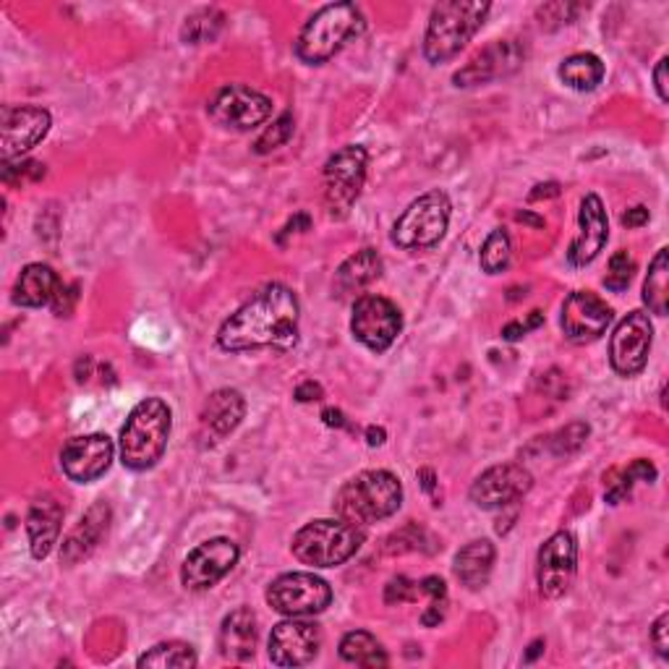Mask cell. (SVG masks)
Returning a JSON list of instances; mask_svg holds the SVG:
<instances>
[{"mask_svg": "<svg viewBox=\"0 0 669 669\" xmlns=\"http://www.w3.org/2000/svg\"><path fill=\"white\" fill-rule=\"evenodd\" d=\"M60 523H63V508L52 494H42L32 502L27 515V537L29 550L35 560H45L56 547Z\"/></svg>", "mask_w": 669, "mask_h": 669, "instance_id": "cb8c5ba5", "label": "cell"}, {"mask_svg": "<svg viewBox=\"0 0 669 669\" xmlns=\"http://www.w3.org/2000/svg\"><path fill=\"white\" fill-rule=\"evenodd\" d=\"M589 424H583V421H575V424H568L565 430L554 432L550 437V445H552V453L554 455H570L575 453V450L583 447L586 437H589Z\"/></svg>", "mask_w": 669, "mask_h": 669, "instance_id": "74e56055", "label": "cell"}, {"mask_svg": "<svg viewBox=\"0 0 669 669\" xmlns=\"http://www.w3.org/2000/svg\"><path fill=\"white\" fill-rule=\"evenodd\" d=\"M322 421H325L327 426H335V430H345V426H348V421H345L343 411H337V409L322 411Z\"/></svg>", "mask_w": 669, "mask_h": 669, "instance_id": "816d5d0a", "label": "cell"}, {"mask_svg": "<svg viewBox=\"0 0 669 669\" xmlns=\"http://www.w3.org/2000/svg\"><path fill=\"white\" fill-rule=\"evenodd\" d=\"M481 269H484L486 275H498L502 269L508 267L510 262V236L505 230H492L490 238L484 240V246H481Z\"/></svg>", "mask_w": 669, "mask_h": 669, "instance_id": "836d02e7", "label": "cell"}, {"mask_svg": "<svg viewBox=\"0 0 669 669\" xmlns=\"http://www.w3.org/2000/svg\"><path fill=\"white\" fill-rule=\"evenodd\" d=\"M322 646V633L314 622L306 620H285L277 622L269 633V661L275 667H304L314 661Z\"/></svg>", "mask_w": 669, "mask_h": 669, "instance_id": "d6986e66", "label": "cell"}, {"mask_svg": "<svg viewBox=\"0 0 669 669\" xmlns=\"http://www.w3.org/2000/svg\"><path fill=\"white\" fill-rule=\"evenodd\" d=\"M667 626H669V614L661 612L659 620L653 622V628H651V643L661 659L669 657V636H667L669 628Z\"/></svg>", "mask_w": 669, "mask_h": 669, "instance_id": "b9f144b4", "label": "cell"}, {"mask_svg": "<svg viewBox=\"0 0 669 669\" xmlns=\"http://www.w3.org/2000/svg\"><path fill=\"white\" fill-rule=\"evenodd\" d=\"M646 223H649V209L641 205L628 209V213L622 215V225H626V228H643Z\"/></svg>", "mask_w": 669, "mask_h": 669, "instance_id": "681fc988", "label": "cell"}, {"mask_svg": "<svg viewBox=\"0 0 669 669\" xmlns=\"http://www.w3.org/2000/svg\"><path fill=\"white\" fill-rule=\"evenodd\" d=\"M238 562V544L228 537H215L201 541L197 550L189 552L180 568V583L189 591H207L217 581L236 568Z\"/></svg>", "mask_w": 669, "mask_h": 669, "instance_id": "7c38bea8", "label": "cell"}, {"mask_svg": "<svg viewBox=\"0 0 669 669\" xmlns=\"http://www.w3.org/2000/svg\"><path fill=\"white\" fill-rule=\"evenodd\" d=\"M325 397V390H322L317 382H304V385L296 387V401L298 403H312V401H322Z\"/></svg>", "mask_w": 669, "mask_h": 669, "instance_id": "c3c4849f", "label": "cell"}, {"mask_svg": "<svg viewBox=\"0 0 669 669\" xmlns=\"http://www.w3.org/2000/svg\"><path fill=\"white\" fill-rule=\"evenodd\" d=\"M108 523H110L108 502H95V505L85 513V518L77 523V529L66 537L63 550H60V560H63L66 565H79L81 560H87L89 554L100 547L105 533H108Z\"/></svg>", "mask_w": 669, "mask_h": 669, "instance_id": "603a6c76", "label": "cell"}, {"mask_svg": "<svg viewBox=\"0 0 669 669\" xmlns=\"http://www.w3.org/2000/svg\"><path fill=\"white\" fill-rule=\"evenodd\" d=\"M533 486V476L521 463H502L484 471L473 481L469 498L481 510H500L513 505Z\"/></svg>", "mask_w": 669, "mask_h": 669, "instance_id": "2e32d148", "label": "cell"}, {"mask_svg": "<svg viewBox=\"0 0 669 669\" xmlns=\"http://www.w3.org/2000/svg\"><path fill=\"white\" fill-rule=\"evenodd\" d=\"M382 275V257L374 249H361L356 254H351L348 259L337 267L335 275V291L341 296H348V293H358L364 291L366 285L377 281Z\"/></svg>", "mask_w": 669, "mask_h": 669, "instance_id": "83f0119b", "label": "cell"}, {"mask_svg": "<svg viewBox=\"0 0 669 669\" xmlns=\"http://www.w3.org/2000/svg\"><path fill=\"white\" fill-rule=\"evenodd\" d=\"M257 649V614L249 607L233 610L220 626V653L230 661H246Z\"/></svg>", "mask_w": 669, "mask_h": 669, "instance_id": "d4e9b609", "label": "cell"}, {"mask_svg": "<svg viewBox=\"0 0 669 669\" xmlns=\"http://www.w3.org/2000/svg\"><path fill=\"white\" fill-rule=\"evenodd\" d=\"M562 333L570 343L586 345L599 341L612 322V306L591 291L570 293L562 306Z\"/></svg>", "mask_w": 669, "mask_h": 669, "instance_id": "ac0fdd59", "label": "cell"}, {"mask_svg": "<svg viewBox=\"0 0 669 669\" xmlns=\"http://www.w3.org/2000/svg\"><path fill=\"white\" fill-rule=\"evenodd\" d=\"M403 329L401 309L385 296H361L353 304L351 333L361 345L374 353L387 351Z\"/></svg>", "mask_w": 669, "mask_h": 669, "instance_id": "8fae6325", "label": "cell"}, {"mask_svg": "<svg viewBox=\"0 0 669 669\" xmlns=\"http://www.w3.org/2000/svg\"><path fill=\"white\" fill-rule=\"evenodd\" d=\"M60 288V277L48 265H27L13 285V304L24 309H40L52 304Z\"/></svg>", "mask_w": 669, "mask_h": 669, "instance_id": "484cf974", "label": "cell"}, {"mask_svg": "<svg viewBox=\"0 0 669 669\" xmlns=\"http://www.w3.org/2000/svg\"><path fill=\"white\" fill-rule=\"evenodd\" d=\"M490 11L492 6L479 0H445L434 6L424 35V58L434 66L453 60L473 40Z\"/></svg>", "mask_w": 669, "mask_h": 669, "instance_id": "5b68a950", "label": "cell"}, {"mask_svg": "<svg viewBox=\"0 0 669 669\" xmlns=\"http://www.w3.org/2000/svg\"><path fill=\"white\" fill-rule=\"evenodd\" d=\"M333 601V589L314 573H285L267 589V604L288 618H309L325 612Z\"/></svg>", "mask_w": 669, "mask_h": 669, "instance_id": "30bf717a", "label": "cell"}, {"mask_svg": "<svg viewBox=\"0 0 669 669\" xmlns=\"http://www.w3.org/2000/svg\"><path fill=\"white\" fill-rule=\"evenodd\" d=\"M445 614H447V599H432L430 610L421 614V622H424L426 628H434L445 620Z\"/></svg>", "mask_w": 669, "mask_h": 669, "instance_id": "f6af8a7d", "label": "cell"}, {"mask_svg": "<svg viewBox=\"0 0 669 669\" xmlns=\"http://www.w3.org/2000/svg\"><path fill=\"white\" fill-rule=\"evenodd\" d=\"M578 573V544L570 531H558L539 550V589L547 599H560L570 591Z\"/></svg>", "mask_w": 669, "mask_h": 669, "instance_id": "5bb4252c", "label": "cell"}, {"mask_svg": "<svg viewBox=\"0 0 669 669\" xmlns=\"http://www.w3.org/2000/svg\"><path fill=\"white\" fill-rule=\"evenodd\" d=\"M225 27V13L220 9H199L191 17H186L180 27V40L186 45H205L213 42Z\"/></svg>", "mask_w": 669, "mask_h": 669, "instance_id": "d6a6232c", "label": "cell"}, {"mask_svg": "<svg viewBox=\"0 0 669 669\" xmlns=\"http://www.w3.org/2000/svg\"><path fill=\"white\" fill-rule=\"evenodd\" d=\"M633 273H636V259L630 257L628 252H618L610 259V269H607V277H604L607 291L622 293L630 285V281H633Z\"/></svg>", "mask_w": 669, "mask_h": 669, "instance_id": "8d00e7d4", "label": "cell"}, {"mask_svg": "<svg viewBox=\"0 0 669 669\" xmlns=\"http://www.w3.org/2000/svg\"><path fill=\"white\" fill-rule=\"evenodd\" d=\"M657 479V469L649 461H636L628 471L620 473L618 481H610V490H607V502L610 505H618L620 500H626L630 494V486L636 481H653Z\"/></svg>", "mask_w": 669, "mask_h": 669, "instance_id": "e575fe53", "label": "cell"}, {"mask_svg": "<svg viewBox=\"0 0 669 669\" xmlns=\"http://www.w3.org/2000/svg\"><path fill=\"white\" fill-rule=\"evenodd\" d=\"M560 79L562 85L575 89V92H591L604 79V63L593 52H575V56L562 60Z\"/></svg>", "mask_w": 669, "mask_h": 669, "instance_id": "f1b7e54d", "label": "cell"}, {"mask_svg": "<svg viewBox=\"0 0 669 669\" xmlns=\"http://www.w3.org/2000/svg\"><path fill=\"white\" fill-rule=\"evenodd\" d=\"M419 479H421V486H424L426 492H434V471L421 469L419 471Z\"/></svg>", "mask_w": 669, "mask_h": 669, "instance_id": "9f6ffc18", "label": "cell"}, {"mask_svg": "<svg viewBox=\"0 0 669 669\" xmlns=\"http://www.w3.org/2000/svg\"><path fill=\"white\" fill-rule=\"evenodd\" d=\"M541 312H531V319H529V325H521V322H510V325L502 329V337H505V341H521V337L529 333L531 327H539L541 325Z\"/></svg>", "mask_w": 669, "mask_h": 669, "instance_id": "ee69618b", "label": "cell"}, {"mask_svg": "<svg viewBox=\"0 0 669 669\" xmlns=\"http://www.w3.org/2000/svg\"><path fill=\"white\" fill-rule=\"evenodd\" d=\"M653 325L649 314L630 312L610 337V364L620 377H636L649 361Z\"/></svg>", "mask_w": 669, "mask_h": 669, "instance_id": "9a60e30c", "label": "cell"}, {"mask_svg": "<svg viewBox=\"0 0 669 669\" xmlns=\"http://www.w3.org/2000/svg\"><path fill=\"white\" fill-rule=\"evenodd\" d=\"M554 197H560V186L558 184H539L537 189L531 191V201H537V199H554Z\"/></svg>", "mask_w": 669, "mask_h": 669, "instance_id": "f907efd6", "label": "cell"}, {"mask_svg": "<svg viewBox=\"0 0 669 669\" xmlns=\"http://www.w3.org/2000/svg\"><path fill=\"white\" fill-rule=\"evenodd\" d=\"M170 409L160 397L134 405L120 430V461L131 471H147L160 461L170 440Z\"/></svg>", "mask_w": 669, "mask_h": 669, "instance_id": "277c9868", "label": "cell"}, {"mask_svg": "<svg viewBox=\"0 0 669 669\" xmlns=\"http://www.w3.org/2000/svg\"><path fill=\"white\" fill-rule=\"evenodd\" d=\"M341 657L343 661L356 667H387L390 659L382 643L366 630H353V633L343 636L341 641Z\"/></svg>", "mask_w": 669, "mask_h": 669, "instance_id": "f546056e", "label": "cell"}, {"mask_svg": "<svg viewBox=\"0 0 669 669\" xmlns=\"http://www.w3.org/2000/svg\"><path fill=\"white\" fill-rule=\"evenodd\" d=\"M667 58H659L657 69H653V85H657V92H659V100L661 102H669V87H667Z\"/></svg>", "mask_w": 669, "mask_h": 669, "instance_id": "7dc6e473", "label": "cell"}, {"mask_svg": "<svg viewBox=\"0 0 669 669\" xmlns=\"http://www.w3.org/2000/svg\"><path fill=\"white\" fill-rule=\"evenodd\" d=\"M578 11H581V6H575V3H547L539 9V19H541V24H544V21H554L552 27L570 24V21L575 19Z\"/></svg>", "mask_w": 669, "mask_h": 669, "instance_id": "ab89813d", "label": "cell"}, {"mask_svg": "<svg viewBox=\"0 0 669 669\" xmlns=\"http://www.w3.org/2000/svg\"><path fill=\"white\" fill-rule=\"evenodd\" d=\"M370 168V153L361 145H348L325 163V205L333 220H345L361 197Z\"/></svg>", "mask_w": 669, "mask_h": 669, "instance_id": "52a82bcc", "label": "cell"}, {"mask_svg": "<svg viewBox=\"0 0 669 669\" xmlns=\"http://www.w3.org/2000/svg\"><path fill=\"white\" fill-rule=\"evenodd\" d=\"M73 301H77V285L60 283L56 298H52V312H56L58 317H69L73 309Z\"/></svg>", "mask_w": 669, "mask_h": 669, "instance_id": "7bdbcfd3", "label": "cell"}, {"mask_svg": "<svg viewBox=\"0 0 669 669\" xmlns=\"http://www.w3.org/2000/svg\"><path fill=\"white\" fill-rule=\"evenodd\" d=\"M45 176V165L42 163H32V160H27V163H19V165H11V163H3V180L6 184H13V180H27V178H32V180H40Z\"/></svg>", "mask_w": 669, "mask_h": 669, "instance_id": "60d3db41", "label": "cell"}, {"mask_svg": "<svg viewBox=\"0 0 669 669\" xmlns=\"http://www.w3.org/2000/svg\"><path fill=\"white\" fill-rule=\"evenodd\" d=\"M366 442H370L372 447L382 445V442H385V430H380V426H370V430H366Z\"/></svg>", "mask_w": 669, "mask_h": 669, "instance_id": "f5cc1de1", "label": "cell"}, {"mask_svg": "<svg viewBox=\"0 0 669 669\" xmlns=\"http://www.w3.org/2000/svg\"><path fill=\"white\" fill-rule=\"evenodd\" d=\"M293 131H296V120H293V112L285 110L283 116L277 120H273V126H267L265 134H262V137L257 139V145H254V153H257V155L275 153V149L288 145Z\"/></svg>", "mask_w": 669, "mask_h": 669, "instance_id": "d590c367", "label": "cell"}, {"mask_svg": "<svg viewBox=\"0 0 669 669\" xmlns=\"http://www.w3.org/2000/svg\"><path fill=\"white\" fill-rule=\"evenodd\" d=\"M246 416V401L238 390L223 387L215 390L213 395L207 397L205 409H201V440L205 445H215V442H223L228 434L238 430V424Z\"/></svg>", "mask_w": 669, "mask_h": 669, "instance_id": "7402d4cb", "label": "cell"}, {"mask_svg": "<svg viewBox=\"0 0 669 669\" xmlns=\"http://www.w3.org/2000/svg\"><path fill=\"white\" fill-rule=\"evenodd\" d=\"M207 116L225 131H252L273 116V100L246 85H228L207 102Z\"/></svg>", "mask_w": 669, "mask_h": 669, "instance_id": "9c48e42d", "label": "cell"}, {"mask_svg": "<svg viewBox=\"0 0 669 669\" xmlns=\"http://www.w3.org/2000/svg\"><path fill=\"white\" fill-rule=\"evenodd\" d=\"M366 29L356 3H329L306 21L296 40V56L306 66H322Z\"/></svg>", "mask_w": 669, "mask_h": 669, "instance_id": "3957f363", "label": "cell"}, {"mask_svg": "<svg viewBox=\"0 0 669 669\" xmlns=\"http://www.w3.org/2000/svg\"><path fill=\"white\" fill-rule=\"evenodd\" d=\"M610 238V223H607V209L601 205L597 194H589L581 201V213H578V233L570 244L568 265L586 267L599 257L601 249Z\"/></svg>", "mask_w": 669, "mask_h": 669, "instance_id": "44dd1931", "label": "cell"}, {"mask_svg": "<svg viewBox=\"0 0 669 669\" xmlns=\"http://www.w3.org/2000/svg\"><path fill=\"white\" fill-rule=\"evenodd\" d=\"M539 653H544V641H541V638H539V641H533V643L529 646V651H525V657H523V661H525V665H531V661H533V659H537V657H539Z\"/></svg>", "mask_w": 669, "mask_h": 669, "instance_id": "11a10c76", "label": "cell"}, {"mask_svg": "<svg viewBox=\"0 0 669 669\" xmlns=\"http://www.w3.org/2000/svg\"><path fill=\"white\" fill-rule=\"evenodd\" d=\"M301 306L288 285L273 283L262 288L249 304L223 322L217 345L228 353L240 351H291L298 343Z\"/></svg>", "mask_w": 669, "mask_h": 669, "instance_id": "6da1fadb", "label": "cell"}, {"mask_svg": "<svg viewBox=\"0 0 669 669\" xmlns=\"http://www.w3.org/2000/svg\"><path fill=\"white\" fill-rule=\"evenodd\" d=\"M403 505V484L390 471H361L345 481L335 498V513L353 525H370L395 515Z\"/></svg>", "mask_w": 669, "mask_h": 669, "instance_id": "7a4b0ae2", "label": "cell"}, {"mask_svg": "<svg viewBox=\"0 0 669 669\" xmlns=\"http://www.w3.org/2000/svg\"><path fill=\"white\" fill-rule=\"evenodd\" d=\"M364 544V531L343 518L312 521L293 537V558L312 568H337L348 562Z\"/></svg>", "mask_w": 669, "mask_h": 669, "instance_id": "8992f818", "label": "cell"}, {"mask_svg": "<svg viewBox=\"0 0 669 669\" xmlns=\"http://www.w3.org/2000/svg\"><path fill=\"white\" fill-rule=\"evenodd\" d=\"M643 304L651 314L665 317L669 309V249H659L643 283Z\"/></svg>", "mask_w": 669, "mask_h": 669, "instance_id": "4dcf8cb0", "label": "cell"}, {"mask_svg": "<svg viewBox=\"0 0 669 669\" xmlns=\"http://www.w3.org/2000/svg\"><path fill=\"white\" fill-rule=\"evenodd\" d=\"M416 593H421L419 583H411L405 575H397V578H393V581L387 583L385 601H387V604H403V601H413V599H416Z\"/></svg>", "mask_w": 669, "mask_h": 669, "instance_id": "f35d334b", "label": "cell"}, {"mask_svg": "<svg viewBox=\"0 0 669 669\" xmlns=\"http://www.w3.org/2000/svg\"><path fill=\"white\" fill-rule=\"evenodd\" d=\"M494 568V544L490 539H476L455 554V578L465 589H484Z\"/></svg>", "mask_w": 669, "mask_h": 669, "instance_id": "4316f807", "label": "cell"}, {"mask_svg": "<svg viewBox=\"0 0 669 669\" xmlns=\"http://www.w3.org/2000/svg\"><path fill=\"white\" fill-rule=\"evenodd\" d=\"M450 199L445 191H430L397 217L393 225V244L401 249H432L445 236L450 225Z\"/></svg>", "mask_w": 669, "mask_h": 669, "instance_id": "ba28073f", "label": "cell"}, {"mask_svg": "<svg viewBox=\"0 0 669 669\" xmlns=\"http://www.w3.org/2000/svg\"><path fill=\"white\" fill-rule=\"evenodd\" d=\"M419 589H421V593H430L432 599H447V586L437 575H426L424 581L419 583Z\"/></svg>", "mask_w": 669, "mask_h": 669, "instance_id": "bcb514c9", "label": "cell"}, {"mask_svg": "<svg viewBox=\"0 0 669 669\" xmlns=\"http://www.w3.org/2000/svg\"><path fill=\"white\" fill-rule=\"evenodd\" d=\"M137 665L155 669H189L197 667V651L184 641H165L153 646L147 653H141Z\"/></svg>", "mask_w": 669, "mask_h": 669, "instance_id": "1f68e13d", "label": "cell"}, {"mask_svg": "<svg viewBox=\"0 0 669 669\" xmlns=\"http://www.w3.org/2000/svg\"><path fill=\"white\" fill-rule=\"evenodd\" d=\"M112 453H116V447H112L110 437L81 434V437H71L60 450V469L77 484H92L102 473H108Z\"/></svg>", "mask_w": 669, "mask_h": 669, "instance_id": "ffe728a7", "label": "cell"}, {"mask_svg": "<svg viewBox=\"0 0 669 669\" xmlns=\"http://www.w3.org/2000/svg\"><path fill=\"white\" fill-rule=\"evenodd\" d=\"M50 112L37 105H6L3 108V163L17 160V157L27 155L29 149H35L40 141L48 137L50 131Z\"/></svg>", "mask_w": 669, "mask_h": 669, "instance_id": "e0dca14e", "label": "cell"}, {"mask_svg": "<svg viewBox=\"0 0 669 669\" xmlns=\"http://www.w3.org/2000/svg\"><path fill=\"white\" fill-rule=\"evenodd\" d=\"M523 63L525 45L521 40H498L486 45L479 56H473L461 71H455L453 85L463 89L490 85V81L513 77L515 71H521Z\"/></svg>", "mask_w": 669, "mask_h": 669, "instance_id": "4fadbf2b", "label": "cell"}, {"mask_svg": "<svg viewBox=\"0 0 669 669\" xmlns=\"http://www.w3.org/2000/svg\"><path fill=\"white\" fill-rule=\"evenodd\" d=\"M515 220H521V223H529V225H533V228H544V217H537V215H531V213H515Z\"/></svg>", "mask_w": 669, "mask_h": 669, "instance_id": "db71d44e", "label": "cell"}]
</instances>
